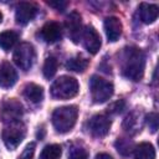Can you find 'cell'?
<instances>
[{"mask_svg":"<svg viewBox=\"0 0 159 159\" xmlns=\"http://www.w3.org/2000/svg\"><path fill=\"white\" fill-rule=\"evenodd\" d=\"M122 75L132 81H139L144 75L145 57L142 50L137 47H127L123 50L120 60Z\"/></svg>","mask_w":159,"mask_h":159,"instance_id":"6da1fadb","label":"cell"},{"mask_svg":"<svg viewBox=\"0 0 159 159\" xmlns=\"http://www.w3.org/2000/svg\"><path fill=\"white\" fill-rule=\"evenodd\" d=\"M78 109L76 106H65L56 108L52 113V124L56 132L67 133L70 132L77 120Z\"/></svg>","mask_w":159,"mask_h":159,"instance_id":"7a4b0ae2","label":"cell"},{"mask_svg":"<svg viewBox=\"0 0 159 159\" xmlns=\"http://www.w3.org/2000/svg\"><path fill=\"white\" fill-rule=\"evenodd\" d=\"M78 82L71 76H61L51 86V96L56 99H70L78 93Z\"/></svg>","mask_w":159,"mask_h":159,"instance_id":"3957f363","label":"cell"},{"mask_svg":"<svg viewBox=\"0 0 159 159\" xmlns=\"http://www.w3.org/2000/svg\"><path fill=\"white\" fill-rule=\"evenodd\" d=\"M26 134V127L25 124L19 119L14 122L6 123L4 130H2V140L4 144L9 150L16 149Z\"/></svg>","mask_w":159,"mask_h":159,"instance_id":"277c9868","label":"cell"},{"mask_svg":"<svg viewBox=\"0 0 159 159\" xmlns=\"http://www.w3.org/2000/svg\"><path fill=\"white\" fill-rule=\"evenodd\" d=\"M113 84L112 82L94 75L89 80V91L91 97L94 103H104L113 94Z\"/></svg>","mask_w":159,"mask_h":159,"instance_id":"5b68a950","label":"cell"},{"mask_svg":"<svg viewBox=\"0 0 159 159\" xmlns=\"http://www.w3.org/2000/svg\"><path fill=\"white\" fill-rule=\"evenodd\" d=\"M14 62L24 71H29L36 58V53H35V48L31 43L29 42H22L20 43L15 51H14Z\"/></svg>","mask_w":159,"mask_h":159,"instance_id":"8992f818","label":"cell"},{"mask_svg":"<svg viewBox=\"0 0 159 159\" xmlns=\"http://www.w3.org/2000/svg\"><path fill=\"white\" fill-rule=\"evenodd\" d=\"M111 128V119L104 114H96L88 122V130L96 138H102L108 134Z\"/></svg>","mask_w":159,"mask_h":159,"instance_id":"52a82bcc","label":"cell"},{"mask_svg":"<svg viewBox=\"0 0 159 159\" xmlns=\"http://www.w3.org/2000/svg\"><path fill=\"white\" fill-rule=\"evenodd\" d=\"M22 116V106L20 104V102H17L16 99H9L6 102L2 103L1 106V111H0V117L4 122L9 123V122H14V120H19Z\"/></svg>","mask_w":159,"mask_h":159,"instance_id":"ba28073f","label":"cell"},{"mask_svg":"<svg viewBox=\"0 0 159 159\" xmlns=\"http://www.w3.org/2000/svg\"><path fill=\"white\" fill-rule=\"evenodd\" d=\"M82 40L86 50L89 53H97L101 48V36L97 32V30L93 26H86L84 30H82Z\"/></svg>","mask_w":159,"mask_h":159,"instance_id":"9c48e42d","label":"cell"},{"mask_svg":"<svg viewBox=\"0 0 159 159\" xmlns=\"http://www.w3.org/2000/svg\"><path fill=\"white\" fill-rule=\"evenodd\" d=\"M66 29L68 32L70 39L77 43L82 36V24H81V15L77 11H72L66 19Z\"/></svg>","mask_w":159,"mask_h":159,"instance_id":"30bf717a","label":"cell"},{"mask_svg":"<svg viewBox=\"0 0 159 159\" xmlns=\"http://www.w3.org/2000/svg\"><path fill=\"white\" fill-rule=\"evenodd\" d=\"M36 12H37V9L34 4L22 1L16 6V11H15L16 22L20 25H26L36 16Z\"/></svg>","mask_w":159,"mask_h":159,"instance_id":"8fae6325","label":"cell"},{"mask_svg":"<svg viewBox=\"0 0 159 159\" xmlns=\"http://www.w3.org/2000/svg\"><path fill=\"white\" fill-rule=\"evenodd\" d=\"M40 37L47 42V43H53V42H57L58 40H61L62 37V30H61V26L60 24L55 22V21H50V22H46L42 29L40 30Z\"/></svg>","mask_w":159,"mask_h":159,"instance_id":"7c38bea8","label":"cell"},{"mask_svg":"<svg viewBox=\"0 0 159 159\" xmlns=\"http://www.w3.org/2000/svg\"><path fill=\"white\" fill-rule=\"evenodd\" d=\"M122 22L116 16H109L104 19V31L108 41L116 42L122 35Z\"/></svg>","mask_w":159,"mask_h":159,"instance_id":"4fadbf2b","label":"cell"},{"mask_svg":"<svg viewBox=\"0 0 159 159\" xmlns=\"http://www.w3.org/2000/svg\"><path fill=\"white\" fill-rule=\"evenodd\" d=\"M17 81V73L9 62H2L0 65V87L9 88L12 87Z\"/></svg>","mask_w":159,"mask_h":159,"instance_id":"5bb4252c","label":"cell"},{"mask_svg":"<svg viewBox=\"0 0 159 159\" xmlns=\"http://www.w3.org/2000/svg\"><path fill=\"white\" fill-rule=\"evenodd\" d=\"M139 10V17L142 20V22L144 24H153L157 17H158V6L154 4H147V2H142L138 7Z\"/></svg>","mask_w":159,"mask_h":159,"instance_id":"9a60e30c","label":"cell"},{"mask_svg":"<svg viewBox=\"0 0 159 159\" xmlns=\"http://www.w3.org/2000/svg\"><path fill=\"white\" fill-rule=\"evenodd\" d=\"M24 97L31 103H40L43 99V88L35 83H27L22 91Z\"/></svg>","mask_w":159,"mask_h":159,"instance_id":"2e32d148","label":"cell"},{"mask_svg":"<svg viewBox=\"0 0 159 159\" xmlns=\"http://www.w3.org/2000/svg\"><path fill=\"white\" fill-rule=\"evenodd\" d=\"M134 159H155V149L150 143H140L134 149Z\"/></svg>","mask_w":159,"mask_h":159,"instance_id":"e0dca14e","label":"cell"},{"mask_svg":"<svg viewBox=\"0 0 159 159\" xmlns=\"http://www.w3.org/2000/svg\"><path fill=\"white\" fill-rule=\"evenodd\" d=\"M89 65V61L83 56H75L66 62V68L73 72H84Z\"/></svg>","mask_w":159,"mask_h":159,"instance_id":"ac0fdd59","label":"cell"},{"mask_svg":"<svg viewBox=\"0 0 159 159\" xmlns=\"http://www.w3.org/2000/svg\"><path fill=\"white\" fill-rule=\"evenodd\" d=\"M17 40H19V36L14 31H4V32H0V47L4 51L11 50L16 45Z\"/></svg>","mask_w":159,"mask_h":159,"instance_id":"d6986e66","label":"cell"},{"mask_svg":"<svg viewBox=\"0 0 159 159\" xmlns=\"http://www.w3.org/2000/svg\"><path fill=\"white\" fill-rule=\"evenodd\" d=\"M61 154H62L61 145H58V144H50V145H46L42 149L39 159H60Z\"/></svg>","mask_w":159,"mask_h":159,"instance_id":"ffe728a7","label":"cell"},{"mask_svg":"<svg viewBox=\"0 0 159 159\" xmlns=\"http://www.w3.org/2000/svg\"><path fill=\"white\" fill-rule=\"evenodd\" d=\"M57 66H58V62L56 60V57L53 56H50L46 58L45 63H43V67H42V72H43V76L50 80L55 76L56 71H57Z\"/></svg>","mask_w":159,"mask_h":159,"instance_id":"44dd1931","label":"cell"},{"mask_svg":"<svg viewBox=\"0 0 159 159\" xmlns=\"http://www.w3.org/2000/svg\"><path fill=\"white\" fill-rule=\"evenodd\" d=\"M68 159H88V152L80 145H73L68 150Z\"/></svg>","mask_w":159,"mask_h":159,"instance_id":"7402d4cb","label":"cell"},{"mask_svg":"<svg viewBox=\"0 0 159 159\" xmlns=\"http://www.w3.org/2000/svg\"><path fill=\"white\" fill-rule=\"evenodd\" d=\"M116 147L118 149V152L123 155H128L130 153V148H132V143L129 142V139H124L120 138L116 142Z\"/></svg>","mask_w":159,"mask_h":159,"instance_id":"603a6c76","label":"cell"},{"mask_svg":"<svg viewBox=\"0 0 159 159\" xmlns=\"http://www.w3.org/2000/svg\"><path fill=\"white\" fill-rule=\"evenodd\" d=\"M35 148H36V144L34 142L27 144L26 148L24 149V152L21 153V155L19 157V159H32L34 158V153H35Z\"/></svg>","mask_w":159,"mask_h":159,"instance_id":"cb8c5ba5","label":"cell"},{"mask_svg":"<svg viewBox=\"0 0 159 159\" xmlns=\"http://www.w3.org/2000/svg\"><path fill=\"white\" fill-rule=\"evenodd\" d=\"M147 122L149 125V129L155 133L158 129V114L157 113H149V116H147Z\"/></svg>","mask_w":159,"mask_h":159,"instance_id":"d4e9b609","label":"cell"},{"mask_svg":"<svg viewBox=\"0 0 159 159\" xmlns=\"http://www.w3.org/2000/svg\"><path fill=\"white\" fill-rule=\"evenodd\" d=\"M47 4H48L50 6H52V7H55V9L58 10V11H63V10L67 7V5H68L67 1H48Z\"/></svg>","mask_w":159,"mask_h":159,"instance_id":"484cf974","label":"cell"},{"mask_svg":"<svg viewBox=\"0 0 159 159\" xmlns=\"http://www.w3.org/2000/svg\"><path fill=\"white\" fill-rule=\"evenodd\" d=\"M123 108H124V102L123 101H118V102H114L113 104H111V107L108 109L111 112H113V113H119V112L123 111Z\"/></svg>","mask_w":159,"mask_h":159,"instance_id":"4316f807","label":"cell"},{"mask_svg":"<svg viewBox=\"0 0 159 159\" xmlns=\"http://www.w3.org/2000/svg\"><path fill=\"white\" fill-rule=\"evenodd\" d=\"M96 159H112V157L107 153H99L96 155Z\"/></svg>","mask_w":159,"mask_h":159,"instance_id":"83f0119b","label":"cell"},{"mask_svg":"<svg viewBox=\"0 0 159 159\" xmlns=\"http://www.w3.org/2000/svg\"><path fill=\"white\" fill-rule=\"evenodd\" d=\"M1 21H2V14L0 12V24H1Z\"/></svg>","mask_w":159,"mask_h":159,"instance_id":"f1b7e54d","label":"cell"}]
</instances>
